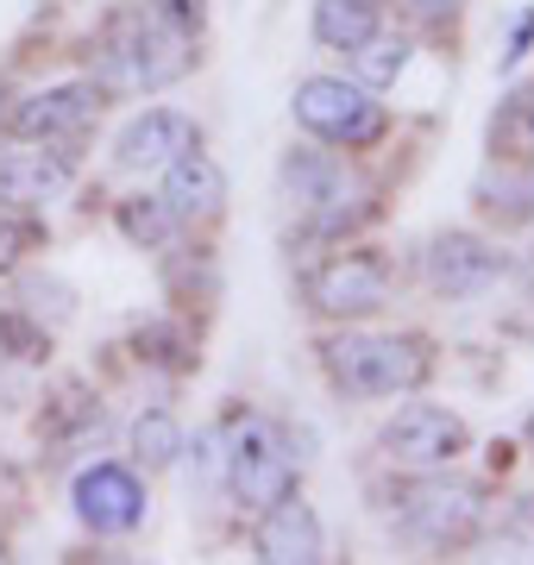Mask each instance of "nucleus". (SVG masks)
<instances>
[{
  "label": "nucleus",
  "mask_w": 534,
  "mask_h": 565,
  "mask_svg": "<svg viewBox=\"0 0 534 565\" xmlns=\"http://www.w3.org/2000/svg\"><path fill=\"white\" fill-rule=\"evenodd\" d=\"M189 39L170 20H158L151 7H120L107 20L102 44H95V70H102V88H126V95H145V88H164L189 70Z\"/></svg>",
  "instance_id": "nucleus-1"
},
{
  "label": "nucleus",
  "mask_w": 534,
  "mask_h": 565,
  "mask_svg": "<svg viewBox=\"0 0 534 565\" xmlns=\"http://www.w3.org/2000/svg\"><path fill=\"white\" fill-rule=\"evenodd\" d=\"M328 371L346 396H396L428 377V352L421 340H396V333H340L328 345Z\"/></svg>",
  "instance_id": "nucleus-2"
},
{
  "label": "nucleus",
  "mask_w": 534,
  "mask_h": 565,
  "mask_svg": "<svg viewBox=\"0 0 534 565\" xmlns=\"http://www.w3.org/2000/svg\"><path fill=\"white\" fill-rule=\"evenodd\" d=\"M289 107H296V126L302 132H314V139H328V145H371L384 132V107L346 76L296 82V102Z\"/></svg>",
  "instance_id": "nucleus-3"
},
{
  "label": "nucleus",
  "mask_w": 534,
  "mask_h": 565,
  "mask_svg": "<svg viewBox=\"0 0 534 565\" xmlns=\"http://www.w3.org/2000/svg\"><path fill=\"white\" fill-rule=\"evenodd\" d=\"M377 446H384V459L403 465V471H447V465L472 446V427L459 422L452 408L409 403V408H396L391 422H384Z\"/></svg>",
  "instance_id": "nucleus-4"
},
{
  "label": "nucleus",
  "mask_w": 534,
  "mask_h": 565,
  "mask_svg": "<svg viewBox=\"0 0 534 565\" xmlns=\"http://www.w3.org/2000/svg\"><path fill=\"white\" fill-rule=\"evenodd\" d=\"M226 490L246 509H270L277 497L296 490V465H289V446L270 422H246L233 440H226Z\"/></svg>",
  "instance_id": "nucleus-5"
},
{
  "label": "nucleus",
  "mask_w": 534,
  "mask_h": 565,
  "mask_svg": "<svg viewBox=\"0 0 534 565\" xmlns=\"http://www.w3.org/2000/svg\"><path fill=\"white\" fill-rule=\"evenodd\" d=\"M284 182H289V202L302 207L321 233H340L346 221L365 214V207H352L359 189L346 182V170H340L333 158H321V151H296V158L284 163Z\"/></svg>",
  "instance_id": "nucleus-6"
},
{
  "label": "nucleus",
  "mask_w": 534,
  "mask_h": 565,
  "mask_svg": "<svg viewBox=\"0 0 534 565\" xmlns=\"http://www.w3.org/2000/svg\"><path fill=\"white\" fill-rule=\"evenodd\" d=\"M396 522H403V534H415L428 546H459V541H472L478 522H484V497L466 484H421Z\"/></svg>",
  "instance_id": "nucleus-7"
},
{
  "label": "nucleus",
  "mask_w": 534,
  "mask_h": 565,
  "mask_svg": "<svg viewBox=\"0 0 534 565\" xmlns=\"http://www.w3.org/2000/svg\"><path fill=\"white\" fill-rule=\"evenodd\" d=\"M314 308H328V315H377V308L391 302V270L365 252H340L333 264H321L309 282Z\"/></svg>",
  "instance_id": "nucleus-8"
},
{
  "label": "nucleus",
  "mask_w": 534,
  "mask_h": 565,
  "mask_svg": "<svg viewBox=\"0 0 534 565\" xmlns=\"http://www.w3.org/2000/svg\"><path fill=\"white\" fill-rule=\"evenodd\" d=\"M76 515L95 534H132L145 522V484L126 465H88L76 478Z\"/></svg>",
  "instance_id": "nucleus-9"
},
{
  "label": "nucleus",
  "mask_w": 534,
  "mask_h": 565,
  "mask_svg": "<svg viewBox=\"0 0 534 565\" xmlns=\"http://www.w3.org/2000/svg\"><path fill=\"white\" fill-rule=\"evenodd\" d=\"M76 182V158L70 151H51V139H32L20 151H0V202H20V207H44L57 202L63 189Z\"/></svg>",
  "instance_id": "nucleus-10"
},
{
  "label": "nucleus",
  "mask_w": 534,
  "mask_h": 565,
  "mask_svg": "<svg viewBox=\"0 0 534 565\" xmlns=\"http://www.w3.org/2000/svg\"><path fill=\"white\" fill-rule=\"evenodd\" d=\"M102 102H107L102 82H63V88H44V95L20 102V114H13V132H20V139H70V132L95 126Z\"/></svg>",
  "instance_id": "nucleus-11"
},
{
  "label": "nucleus",
  "mask_w": 534,
  "mask_h": 565,
  "mask_svg": "<svg viewBox=\"0 0 534 565\" xmlns=\"http://www.w3.org/2000/svg\"><path fill=\"white\" fill-rule=\"evenodd\" d=\"M321 553H328V541H321V515H314L296 490L277 497V503L265 509V522H258V559L265 565H314Z\"/></svg>",
  "instance_id": "nucleus-12"
},
{
  "label": "nucleus",
  "mask_w": 534,
  "mask_h": 565,
  "mask_svg": "<svg viewBox=\"0 0 534 565\" xmlns=\"http://www.w3.org/2000/svg\"><path fill=\"white\" fill-rule=\"evenodd\" d=\"M189 145H195L189 114H177V107H151V114H139V120L120 132L114 158H120V170H164L170 158H183Z\"/></svg>",
  "instance_id": "nucleus-13"
},
{
  "label": "nucleus",
  "mask_w": 534,
  "mask_h": 565,
  "mask_svg": "<svg viewBox=\"0 0 534 565\" xmlns=\"http://www.w3.org/2000/svg\"><path fill=\"white\" fill-rule=\"evenodd\" d=\"M496 270H503V258L484 239H472V233H440L428 245V277L440 296H478V289L496 282Z\"/></svg>",
  "instance_id": "nucleus-14"
},
{
  "label": "nucleus",
  "mask_w": 534,
  "mask_h": 565,
  "mask_svg": "<svg viewBox=\"0 0 534 565\" xmlns=\"http://www.w3.org/2000/svg\"><path fill=\"white\" fill-rule=\"evenodd\" d=\"M221 202H226V177H221V163L207 158V151L189 145L183 158L164 163V207L177 214V221H214Z\"/></svg>",
  "instance_id": "nucleus-15"
},
{
  "label": "nucleus",
  "mask_w": 534,
  "mask_h": 565,
  "mask_svg": "<svg viewBox=\"0 0 534 565\" xmlns=\"http://www.w3.org/2000/svg\"><path fill=\"white\" fill-rule=\"evenodd\" d=\"M377 32V0H314V39L328 51H359Z\"/></svg>",
  "instance_id": "nucleus-16"
},
{
  "label": "nucleus",
  "mask_w": 534,
  "mask_h": 565,
  "mask_svg": "<svg viewBox=\"0 0 534 565\" xmlns=\"http://www.w3.org/2000/svg\"><path fill=\"white\" fill-rule=\"evenodd\" d=\"M132 452H139L151 471L177 459V452H183V427H177V415H170V408H145L139 422H132Z\"/></svg>",
  "instance_id": "nucleus-17"
},
{
  "label": "nucleus",
  "mask_w": 534,
  "mask_h": 565,
  "mask_svg": "<svg viewBox=\"0 0 534 565\" xmlns=\"http://www.w3.org/2000/svg\"><path fill=\"white\" fill-rule=\"evenodd\" d=\"M170 226H177V214L164 207V195H132V202H120V233L132 245H164Z\"/></svg>",
  "instance_id": "nucleus-18"
},
{
  "label": "nucleus",
  "mask_w": 534,
  "mask_h": 565,
  "mask_svg": "<svg viewBox=\"0 0 534 565\" xmlns=\"http://www.w3.org/2000/svg\"><path fill=\"white\" fill-rule=\"evenodd\" d=\"M403 70H409V44L403 39H377V32H371V39L359 44V76H365L371 88H391Z\"/></svg>",
  "instance_id": "nucleus-19"
},
{
  "label": "nucleus",
  "mask_w": 534,
  "mask_h": 565,
  "mask_svg": "<svg viewBox=\"0 0 534 565\" xmlns=\"http://www.w3.org/2000/svg\"><path fill=\"white\" fill-rule=\"evenodd\" d=\"M478 195H484V202H491V195H503V221H522V214H528L534 207V170H522V177H484V189H478Z\"/></svg>",
  "instance_id": "nucleus-20"
},
{
  "label": "nucleus",
  "mask_w": 534,
  "mask_h": 565,
  "mask_svg": "<svg viewBox=\"0 0 534 565\" xmlns=\"http://www.w3.org/2000/svg\"><path fill=\"white\" fill-rule=\"evenodd\" d=\"M515 126H522V139L510 145V158H522V151H528V145H534V88H522V95H515V102L503 107V120L491 126V145L503 139V132H515Z\"/></svg>",
  "instance_id": "nucleus-21"
},
{
  "label": "nucleus",
  "mask_w": 534,
  "mask_h": 565,
  "mask_svg": "<svg viewBox=\"0 0 534 565\" xmlns=\"http://www.w3.org/2000/svg\"><path fill=\"white\" fill-rule=\"evenodd\" d=\"M145 7H151L158 20H170L183 39H195V32L207 25V0H145Z\"/></svg>",
  "instance_id": "nucleus-22"
},
{
  "label": "nucleus",
  "mask_w": 534,
  "mask_h": 565,
  "mask_svg": "<svg viewBox=\"0 0 534 565\" xmlns=\"http://www.w3.org/2000/svg\"><path fill=\"white\" fill-rule=\"evenodd\" d=\"M25 239H32V233H25V226H13V221H0V270H13V264H20Z\"/></svg>",
  "instance_id": "nucleus-23"
},
{
  "label": "nucleus",
  "mask_w": 534,
  "mask_h": 565,
  "mask_svg": "<svg viewBox=\"0 0 534 565\" xmlns=\"http://www.w3.org/2000/svg\"><path fill=\"white\" fill-rule=\"evenodd\" d=\"M415 13H421V20H447V13H459V0H409Z\"/></svg>",
  "instance_id": "nucleus-24"
},
{
  "label": "nucleus",
  "mask_w": 534,
  "mask_h": 565,
  "mask_svg": "<svg viewBox=\"0 0 534 565\" xmlns=\"http://www.w3.org/2000/svg\"><path fill=\"white\" fill-rule=\"evenodd\" d=\"M522 522H528V527H534V497H528V509H522Z\"/></svg>",
  "instance_id": "nucleus-25"
}]
</instances>
